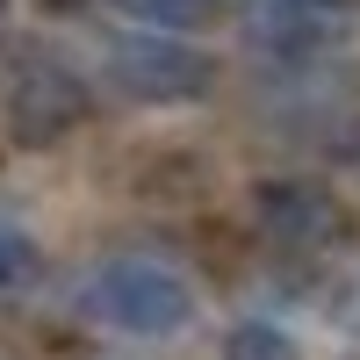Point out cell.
Segmentation results:
<instances>
[{"label": "cell", "instance_id": "obj_1", "mask_svg": "<svg viewBox=\"0 0 360 360\" xmlns=\"http://www.w3.org/2000/svg\"><path fill=\"white\" fill-rule=\"evenodd\" d=\"M79 310L108 324V332H130V339H166L195 317V288L180 266L166 259H144V252H123V259H101L79 288Z\"/></svg>", "mask_w": 360, "mask_h": 360}, {"label": "cell", "instance_id": "obj_2", "mask_svg": "<svg viewBox=\"0 0 360 360\" xmlns=\"http://www.w3.org/2000/svg\"><path fill=\"white\" fill-rule=\"evenodd\" d=\"M86 79L72 65H58V58H15L8 79H0V115H8L15 144H58L86 123Z\"/></svg>", "mask_w": 360, "mask_h": 360}, {"label": "cell", "instance_id": "obj_3", "mask_svg": "<svg viewBox=\"0 0 360 360\" xmlns=\"http://www.w3.org/2000/svg\"><path fill=\"white\" fill-rule=\"evenodd\" d=\"M108 79L123 86L130 101L173 108V101H202L209 86H217V65H209L195 44H173L159 29H144V37H115L108 44Z\"/></svg>", "mask_w": 360, "mask_h": 360}, {"label": "cell", "instance_id": "obj_4", "mask_svg": "<svg viewBox=\"0 0 360 360\" xmlns=\"http://www.w3.org/2000/svg\"><path fill=\"white\" fill-rule=\"evenodd\" d=\"M252 209H259V231L274 245H288V252H310L324 238H339V202L317 180H266L252 195Z\"/></svg>", "mask_w": 360, "mask_h": 360}, {"label": "cell", "instance_id": "obj_5", "mask_svg": "<svg viewBox=\"0 0 360 360\" xmlns=\"http://www.w3.org/2000/svg\"><path fill=\"white\" fill-rule=\"evenodd\" d=\"M332 29V15H310V8H281V0H259L252 15V37L266 51H317V37Z\"/></svg>", "mask_w": 360, "mask_h": 360}, {"label": "cell", "instance_id": "obj_6", "mask_svg": "<svg viewBox=\"0 0 360 360\" xmlns=\"http://www.w3.org/2000/svg\"><path fill=\"white\" fill-rule=\"evenodd\" d=\"M224 360H303V353H295V339L281 332V324H266V317H238L231 332H224Z\"/></svg>", "mask_w": 360, "mask_h": 360}, {"label": "cell", "instance_id": "obj_7", "mask_svg": "<svg viewBox=\"0 0 360 360\" xmlns=\"http://www.w3.org/2000/svg\"><path fill=\"white\" fill-rule=\"evenodd\" d=\"M130 22H144V29H159V37H173V29H195V22H209L217 15V0H115Z\"/></svg>", "mask_w": 360, "mask_h": 360}, {"label": "cell", "instance_id": "obj_8", "mask_svg": "<svg viewBox=\"0 0 360 360\" xmlns=\"http://www.w3.org/2000/svg\"><path fill=\"white\" fill-rule=\"evenodd\" d=\"M29 274H37V245L15 224H0V288H22Z\"/></svg>", "mask_w": 360, "mask_h": 360}, {"label": "cell", "instance_id": "obj_9", "mask_svg": "<svg viewBox=\"0 0 360 360\" xmlns=\"http://www.w3.org/2000/svg\"><path fill=\"white\" fill-rule=\"evenodd\" d=\"M281 8H310V15H332V8H346V0H281Z\"/></svg>", "mask_w": 360, "mask_h": 360}, {"label": "cell", "instance_id": "obj_10", "mask_svg": "<svg viewBox=\"0 0 360 360\" xmlns=\"http://www.w3.org/2000/svg\"><path fill=\"white\" fill-rule=\"evenodd\" d=\"M0 15H8V0H0Z\"/></svg>", "mask_w": 360, "mask_h": 360}]
</instances>
